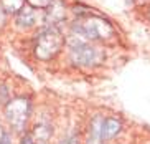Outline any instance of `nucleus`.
<instances>
[{"mask_svg":"<svg viewBox=\"0 0 150 144\" xmlns=\"http://www.w3.org/2000/svg\"><path fill=\"white\" fill-rule=\"evenodd\" d=\"M120 131H122V123L117 118H104L99 128V141L110 143L114 138H117Z\"/></svg>","mask_w":150,"mask_h":144,"instance_id":"obj_1","label":"nucleus"}]
</instances>
